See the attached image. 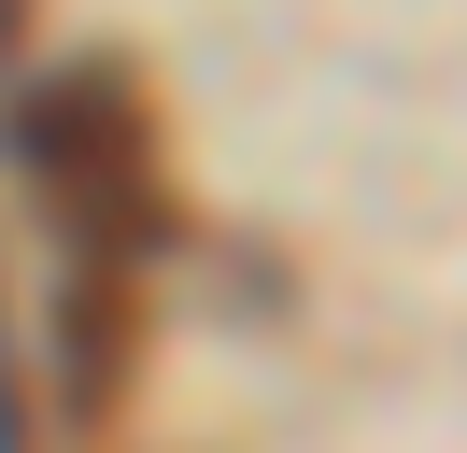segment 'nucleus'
I'll return each mask as SVG.
<instances>
[{
  "instance_id": "obj_1",
  "label": "nucleus",
  "mask_w": 467,
  "mask_h": 453,
  "mask_svg": "<svg viewBox=\"0 0 467 453\" xmlns=\"http://www.w3.org/2000/svg\"><path fill=\"white\" fill-rule=\"evenodd\" d=\"M15 170H29L43 198H71L86 226H114V198L142 184V85H128L114 57L43 71L29 100H15Z\"/></svg>"
},
{
  "instance_id": "obj_2",
  "label": "nucleus",
  "mask_w": 467,
  "mask_h": 453,
  "mask_svg": "<svg viewBox=\"0 0 467 453\" xmlns=\"http://www.w3.org/2000/svg\"><path fill=\"white\" fill-rule=\"evenodd\" d=\"M0 453H29V425H15V383H0Z\"/></svg>"
}]
</instances>
